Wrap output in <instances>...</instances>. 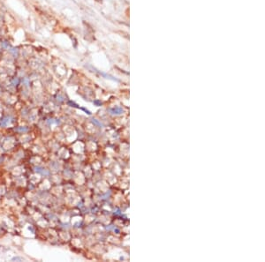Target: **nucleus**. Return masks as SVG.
<instances>
[{
  "label": "nucleus",
  "mask_w": 265,
  "mask_h": 262,
  "mask_svg": "<svg viewBox=\"0 0 265 262\" xmlns=\"http://www.w3.org/2000/svg\"><path fill=\"white\" fill-rule=\"evenodd\" d=\"M35 171L39 174H42V175H44V176H49L50 175V172L48 171L47 170H45L44 168H41V167H35Z\"/></svg>",
  "instance_id": "1"
},
{
  "label": "nucleus",
  "mask_w": 265,
  "mask_h": 262,
  "mask_svg": "<svg viewBox=\"0 0 265 262\" xmlns=\"http://www.w3.org/2000/svg\"><path fill=\"white\" fill-rule=\"evenodd\" d=\"M19 83H20V80H19V78H16V79L12 80V84L13 85V86H17V85H19Z\"/></svg>",
  "instance_id": "4"
},
{
  "label": "nucleus",
  "mask_w": 265,
  "mask_h": 262,
  "mask_svg": "<svg viewBox=\"0 0 265 262\" xmlns=\"http://www.w3.org/2000/svg\"><path fill=\"white\" fill-rule=\"evenodd\" d=\"M2 47H3L4 49H6V48H8V42H2Z\"/></svg>",
  "instance_id": "6"
},
{
  "label": "nucleus",
  "mask_w": 265,
  "mask_h": 262,
  "mask_svg": "<svg viewBox=\"0 0 265 262\" xmlns=\"http://www.w3.org/2000/svg\"><path fill=\"white\" fill-rule=\"evenodd\" d=\"M23 82H24V84L26 85V86H28V84H29V80H28V79H27V78H25V79L23 80Z\"/></svg>",
  "instance_id": "7"
},
{
  "label": "nucleus",
  "mask_w": 265,
  "mask_h": 262,
  "mask_svg": "<svg viewBox=\"0 0 265 262\" xmlns=\"http://www.w3.org/2000/svg\"><path fill=\"white\" fill-rule=\"evenodd\" d=\"M12 260H23V259H21V258H13V259H12Z\"/></svg>",
  "instance_id": "8"
},
{
  "label": "nucleus",
  "mask_w": 265,
  "mask_h": 262,
  "mask_svg": "<svg viewBox=\"0 0 265 262\" xmlns=\"http://www.w3.org/2000/svg\"><path fill=\"white\" fill-rule=\"evenodd\" d=\"M16 131H18V132H26L28 131V128L27 127H20V128H17V129H15Z\"/></svg>",
  "instance_id": "3"
},
{
  "label": "nucleus",
  "mask_w": 265,
  "mask_h": 262,
  "mask_svg": "<svg viewBox=\"0 0 265 262\" xmlns=\"http://www.w3.org/2000/svg\"><path fill=\"white\" fill-rule=\"evenodd\" d=\"M10 119H11V117H4L3 119H1V121H0V126H6V125H7L10 123Z\"/></svg>",
  "instance_id": "2"
},
{
  "label": "nucleus",
  "mask_w": 265,
  "mask_h": 262,
  "mask_svg": "<svg viewBox=\"0 0 265 262\" xmlns=\"http://www.w3.org/2000/svg\"><path fill=\"white\" fill-rule=\"evenodd\" d=\"M10 52L13 54L14 56H16L17 53H18V50H17V49H11V50H10Z\"/></svg>",
  "instance_id": "5"
}]
</instances>
